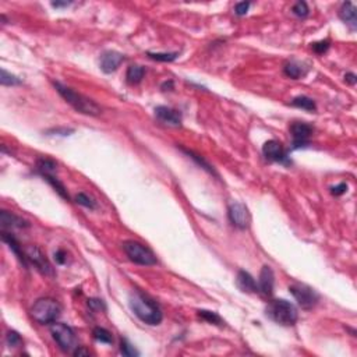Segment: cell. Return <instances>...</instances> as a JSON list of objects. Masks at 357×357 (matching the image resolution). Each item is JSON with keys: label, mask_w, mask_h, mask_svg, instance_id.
<instances>
[{"label": "cell", "mask_w": 357, "mask_h": 357, "mask_svg": "<svg viewBox=\"0 0 357 357\" xmlns=\"http://www.w3.org/2000/svg\"><path fill=\"white\" fill-rule=\"evenodd\" d=\"M0 82L1 85H6V87H11V85H20L22 81L21 78L16 77L10 73H7L4 68H1V73H0Z\"/></svg>", "instance_id": "d4e9b609"}, {"label": "cell", "mask_w": 357, "mask_h": 357, "mask_svg": "<svg viewBox=\"0 0 357 357\" xmlns=\"http://www.w3.org/2000/svg\"><path fill=\"white\" fill-rule=\"evenodd\" d=\"M123 250L126 253V256L129 257L130 261H133L134 264L138 265H155L158 262L155 254L152 253V250H149L146 245L141 244L140 242L135 240H126L123 243Z\"/></svg>", "instance_id": "5b68a950"}, {"label": "cell", "mask_w": 357, "mask_h": 357, "mask_svg": "<svg viewBox=\"0 0 357 357\" xmlns=\"http://www.w3.org/2000/svg\"><path fill=\"white\" fill-rule=\"evenodd\" d=\"M198 315L204 321L210 324H215V325H222L223 320L216 314L215 311H210V310H200L198 311Z\"/></svg>", "instance_id": "484cf974"}, {"label": "cell", "mask_w": 357, "mask_h": 357, "mask_svg": "<svg viewBox=\"0 0 357 357\" xmlns=\"http://www.w3.org/2000/svg\"><path fill=\"white\" fill-rule=\"evenodd\" d=\"M6 343L9 347H18L22 343V339L16 331H10L6 335Z\"/></svg>", "instance_id": "1f68e13d"}, {"label": "cell", "mask_w": 357, "mask_h": 357, "mask_svg": "<svg viewBox=\"0 0 357 357\" xmlns=\"http://www.w3.org/2000/svg\"><path fill=\"white\" fill-rule=\"evenodd\" d=\"M267 315L274 321V323L283 325V326H290L294 325L299 312L293 303L285 300V299H276V300L269 301L267 306Z\"/></svg>", "instance_id": "3957f363"}, {"label": "cell", "mask_w": 357, "mask_h": 357, "mask_svg": "<svg viewBox=\"0 0 357 357\" xmlns=\"http://www.w3.org/2000/svg\"><path fill=\"white\" fill-rule=\"evenodd\" d=\"M329 45H331V42H329L328 39H325V41H320V42H314V44L311 45V48L315 53L323 55V53H325V52L329 49Z\"/></svg>", "instance_id": "d6a6232c"}, {"label": "cell", "mask_w": 357, "mask_h": 357, "mask_svg": "<svg viewBox=\"0 0 357 357\" xmlns=\"http://www.w3.org/2000/svg\"><path fill=\"white\" fill-rule=\"evenodd\" d=\"M49 133L60 134V130L57 129V130H52V131H49ZM68 133H73V130H63V134H65V135H68Z\"/></svg>", "instance_id": "b9f144b4"}, {"label": "cell", "mask_w": 357, "mask_h": 357, "mask_svg": "<svg viewBox=\"0 0 357 357\" xmlns=\"http://www.w3.org/2000/svg\"><path fill=\"white\" fill-rule=\"evenodd\" d=\"M120 353L126 357L140 356V353L134 349V346L131 343H129L127 339H122V342H120Z\"/></svg>", "instance_id": "4dcf8cb0"}, {"label": "cell", "mask_w": 357, "mask_h": 357, "mask_svg": "<svg viewBox=\"0 0 357 357\" xmlns=\"http://www.w3.org/2000/svg\"><path fill=\"white\" fill-rule=\"evenodd\" d=\"M50 334L56 341V343L59 347L66 352V353H73L74 349L77 347V338L73 331V328H70L68 325L62 323H53L50 326Z\"/></svg>", "instance_id": "8992f818"}, {"label": "cell", "mask_w": 357, "mask_h": 357, "mask_svg": "<svg viewBox=\"0 0 357 357\" xmlns=\"http://www.w3.org/2000/svg\"><path fill=\"white\" fill-rule=\"evenodd\" d=\"M25 254H27V260L31 264H33V267L36 268L39 272H42L45 275H52V267H50V264L48 262V260L45 258L42 251L38 247H35V245L28 247Z\"/></svg>", "instance_id": "8fae6325"}, {"label": "cell", "mask_w": 357, "mask_h": 357, "mask_svg": "<svg viewBox=\"0 0 357 357\" xmlns=\"http://www.w3.org/2000/svg\"><path fill=\"white\" fill-rule=\"evenodd\" d=\"M76 202L81 207H85V208H89V210H95L97 208V202L94 201V198H91L88 194L85 193H78L76 195Z\"/></svg>", "instance_id": "4316f807"}, {"label": "cell", "mask_w": 357, "mask_h": 357, "mask_svg": "<svg viewBox=\"0 0 357 357\" xmlns=\"http://www.w3.org/2000/svg\"><path fill=\"white\" fill-rule=\"evenodd\" d=\"M227 215H229V219H230L232 225L236 226V227L247 229L250 226L251 216H250L248 208L245 207L243 202H232L229 205Z\"/></svg>", "instance_id": "9c48e42d"}, {"label": "cell", "mask_w": 357, "mask_h": 357, "mask_svg": "<svg viewBox=\"0 0 357 357\" xmlns=\"http://www.w3.org/2000/svg\"><path fill=\"white\" fill-rule=\"evenodd\" d=\"M36 169H38V172H39L41 176H45V175H55L56 170H57V163H56L53 159L41 158L36 162Z\"/></svg>", "instance_id": "d6986e66"}, {"label": "cell", "mask_w": 357, "mask_h": 357, "mask_svg": "<svg viewBox=\"0 0 357 357\" xmlns=\"http://www.w3.org/2000/svg\"><path fill=\"white\" fill-rule=\"evenodd\" d=\"M292 11H293V14L294 16H297V17H300V18H304V17H307L308 14H310V9H308V4L306 3V1H297L293 7H292Z\"/></svg>", "instance_id": "f546056e"}, {"label": "cell", "mask_w": 357, "mask_h": 357, "mask_svg": "<svg viewBox=\"0 0 357 357\" xmlns=\"http://www.w3.org/2000/svg\"><path fill=\"white\" fill-rule=\"evenodd\" d=\"M274 286H275V275L274 271L269 265H264L261 268L260 272V279H258V290L265 294L268 297H271L274 294Z\"/></svg>", "instance_id": "5bb4252c"}, {"label": "cell", "mask_w": 357, "mask_h": 357, "mask_svg": "<svg viewBox=\"0 0 357 357\" xmlns=\"http://www.w3.org/2000/svg\"><path fill=\"white\" fill-rule=\"evenodd\" d=\"M1 240L6 243V244L9 245V248H10L11 251L17 256V258L20 260V262H21L24 267L27 268L28 267V260H27V254H25V251H22V247L20 245V243L17 242V239L13 236L11 233H7V232H1Z\"/></svg>", "instance_id": "2e32d148"}, {"label": "cell", "mask_w": 357, "mask_h": 357, "mask_svg": "<svg viewBox=\"0 0 357 357\" xmlns=\"http://www.w3.org/2000/svg\"><path fill=\"white\" fill-rule=\"evenodd\" d=\"M283 71H285V74H286L288 77L293 78V80H299V78H301L304 74H306L304 67L301 66L300 63L294 62V60L288 62V63L285 65V67H283Z\"/></svg>", "instance_id": "ffe728a7"}, {"label": "cell", "mask_w": 357, "mask_h": 357, "mask_svg": "<svg viewBox=\"0 0 357 357\" xmlns=\"http://www.w3.org/2000/svg\"><path fill=\"white\" fill-rule=\"evenodd\" d=\"M292 105H293V106H296V108H299V109H303V111H307V112H315V109H317L315 102H314L311 98L304 97V95L293 98V99H292Z\"/></svg>", "instance_id": "7402d4cb"}, {"label": "cell", "mask_w": 357, "mask_h": 357, "mask_svg": "<svg viewBox=\"0 0 357 357\" xmlns=\"http://www.w3.org/2000/svg\"><path fill=\"white\" fill-rule=\"evenodd\" d=\"M155 116L159 122L167 124V126H172V127L181 126V120H183L181 113L176 109H173V108H169V106H156Z\"/></svg>", "instance_id": "7c38bea8"}, {"label": "cell", "mask_w": 357, "mask_h": 357, "mask_svg": "<svg viewBox=\"0 0 357 357\" xmlns=\"http://www.w3.org/2000/svg\"><path fill=\"white\" fill-rule=\"evenodd\" d=\"M289 290L303 310H311L312 307L317 306V303L320 300V294L307 285L294 283L290 286Z\"/></svg>", "instance_id": "52a82bcc"}, {"label": "cell", "mask_w": 357, "mask_h": 357, "mask_svg": "<svg viewBox=\"0 0 357 357\" xmlns=\"http://www.w3.org/2000/svg\"><path fill=\"white\" fill-rule=\"evenodd\" d=\"M123 60H124V56L122 53H119L116 50H108L100 56V70L106 74H111L119 68V66L123 63Z\"/></svg>", "instance_id": "4fadbf2b"}, {"label": "cell", "mask_w": 357, "mask_h": 357, "mask_svg": "<svg viewBox=\"0 0 357 357\" xmlns=\"http://www.w3.org/2000/svg\"><path fill=\"white\" fill-rule=\"evenodd\" d=\"M339 18L352 30L357 28V9L352 1H345L339 9Z\"/></svg>", "instance_id": "e0dca14e"}, {"label": "cell", "mask_w": 357, "mask_h": 357, "mask_svg": "<svg viewBox=\"0 0 357 357\" xmlns=\"http://www.w3.org/2000/svg\"><path fill=\"white\" fill-rule=\"evenodd\" d=\"M67 257H66V253L63 251V250H57L55 253V261L57 264H60V265H63L65 262H66Z\"/></svg>", "instance_id": "8d00e7d4"}, {"label": "cell", "mask_w": 357, "mask_h": 357, "mask_svg": "<svg viewBox=\"0 0 357 357\" xmlns=\"http://www.w3.org/2000/svg\"><path fill=\"white\" fill-rule=\"evenodd\" d=\"M345 81L346 82H349L350 85H355L357 82V78H356V74H353V73H347L345 76Z\"/></svg>", "instance_id": "f35d334b"}, {"label": "cell", "mask_w": 357, "mask_h": 357, "mask_svg": "<svg viewBox=\"0 0 357 357\" xmlns=\"http://www.w3.org/2000/svg\"><path fill=\"white\" fill-rule=\"evenodd\" d=\"M314 129L308 123L296 122L290 126V134L293 138V146L292 149H299L310 145V138H311Z\"/></svg>", "instance_id": "ba28073f"}, {"label": "cell", "mask_w": 357, "mask_h": 357, "mask_svg": "<svg viewBox=\"0 0 357 357\" xmlns=\"http://www.w3.org/2000/svg\"><path fill=\"white\" fill-rule=\"evenodd\" d=\"M0 223L3 229H24L30 226V223L22 219L21 216H17L16 213L4 210L0 212Z\"/></svg>", "instance_id": "9a60e30c"}, {"label": "cell", "mask_w": 357, "mask_h": 357, "mask_svg": "<svg viewBox=\"0 0 357 357\" xmlns=\"http://www.w3.org/2000/svg\"><path fill=\"white\" fill-rule=\"evenodd\" d=\"M62 312V307L60 304L53 299L45 297V299H39L33 303L32 308H31V317L33 321L42 325H49V324L56 323V320L60 317Z\"/></svg>", "instance_id": "277c9868"}, {"label": "cell", "mask_w": 357, "mask_h": 357, "mask_svg": "<svg viewBox=\"0 0 357 357\" xmlns=\"http://www.w3.org/2000/svg\"><path fill=\"white\" fill-rule=\"evenodd\" d=\"M88 307L94 311H106V304L100 299H89Z\"/></svg>", "instance_id": "836d02e7"}, {"label": "cell", "mask_w": 357, "mask_h": 357, "mask_svg": "<svg viewBox=\"0 0 357 357\" xmlns=\"http://www.w3.org/2000/svg\"><path fill=\"white\" fill-rule=\"evenodd\" d=\"M166 88H173V82H172V81L162 84V89H163V91H166Z\"/></svg>", "instance_id": "60d3db41"}, {"label": "cell", "mask_w": 357, "mask_h": 357, "mask_svg": "<svg viewBox=\"0 0 357 357\" xmlns=\"http://www.w3.org/2000/svg\"><path fill=\"white\" fill-rule=\"evenodd\" d=\"M130 308L131 311L148 325H159L162 323L163 314L155 301L151 300L140 292H134L130 296Z\"/></svg>", "instance_id": "6da1fadb"}, {"label": "cell", "mask_w": 357, "mask_h": 357, "mask_svg": "<svg viewBox=\"0 0 357 357\" xmlns=\"http://www.w3.org/2000/svg\"><path fill=\"white\" fill-rule=\"evenodd\" d=\"M145 74V68L143 66H138V65H133L127 68V73H126V78H127V82L129 84H138L143 81Z\"/></svg>", "instance_id": "44dd1931"}, {"label": "cell", "mask_w": 357, "mask_h": 357, "mask_svg": "<svg viewBox=\"0 0 357 357\" xmlns=\"http://www.w3.org/2000/svg\"><path fill=\"white\" fill-rule=\"evenodd\" d=\"M94 338L97 339V341H99L100 343H108V345H111L113 343V336L112 334L108 331V329H105V328H100V326H97L95 329H94Z\"/></svg>", "instance_id": "cb8c5ba5"}, {"label": "cell", "mask_w": 357, "mask_h": 357, "mask_svg": "<svg viewBox=\"0 0 357 357\" xmlns=\"http://www.w3.org/2000/svg\"><path fill=\"white\" fill-rule=\"evenodd\" d=\"M236 283H237V288L242 292H245V293H258L260 292L256 279L245 271H239L237 272Z\"/></svg>", "instance_id": "ac0fdd59"}, {"label": "cell", "mask_w": 357, "mask_h": 357, "mask_svg": "<svg viewBox=\"0 0 357 357\" xmlns=\"http://www.w3.org/2000/svg\"><path fill=\"white\" fill-rule=\"evenodd\" d=\"M71 3L70 1H53L52 3V6L56 7V9H60V7H67V6H70Z\"/></svg>", "instance_id": "ab89813d"}, {"label": "cell", "mask_w": 357, "mask_h": 357, "mask_svg": "<svg viewBox=\"0 0 357 357\" xmlns=\"http://www.w3.org/2000/svg\"><path fill=\"white\" fill-rule=\"evenodd\" d=\"M146 55L149 56L152 60H156V62H173L178 57V52H169V53H154V52H148Z\"/></svg>", "instance_id": "83f0119b"}, {"label": "cell", "mask_w": 357, "mask_h": 357, "mask_svg": "<svg viewBox=\"0 0 357 357\" xmlns=\"http://www.w3.org/2000/svg\"><path fill=\"white\" fill-rule=\"evenodd\" d=\"M42 178L48 181V183H50V186L55 189V191H57V194L62 197V198H65V200H70V197H68V194H67V190L66 187L63 186V183L59 180L57 178H55V175H45Z\"/></svg>", "instance_id": "603a6c76"}, {"label": "cell", "mask_w": 357, "mask_h": 357, "mask_svg": "<svg viewBox=\"0 0 357 357\" xmlns=\"http://www.w3.org/2000/svg\"><path fill=\"white\" fill-rule=\"evenodd\" d=\"M181 151H183L184 154H187V155H189L191 159H194V161H195V162H197V163H198L201 167H204V169H205L207 172H210V173H212V175L218 176V175H216V172L213 170V167H212L211 165L208 163V162H205V161H204V159H202L200 155H195L194 152H191V151H187V149H181Z\"/></svg>", "instance_id": "f1b7e54d"}, {"label": "cell", "mask_w": 357, "mask_h": 357, "mask_svg": "<svg viewBox=\"0 0 357 357\" xmlns=\"http://www.w3.org/2000/svg\"><path fill=\"white\" fill-rule=\"evenodd\" d=\"M55 88L60 94V97L80 113L88 114V116L100 114L102 109H100L99 105L87 97H84L82 94H78L77 91H74L67 85H63L62 82H55Z\"/></svg>", "instance_id": "7a4b0ae2"}, {"label": "cell", "mask_w": 357, "mask_h": 357, "mask_svg": "<svg viewBox=\"0 0 357 357\" xmlns=\"http://www.w3.org/2000/svg\"><path fill=\"white\" fill-rule=\"evenodd\" d=\"M73 355H74V356L80 357V356H89L91 353H89L88 349H85V347H78V346H77V347L74 349Z\"/></svg>", "instance_id": "74e56055"}, {"label": "cell", "mask_w": 357, "mask_h": 357, "mask_svg": "<svg viewBox=\"0 0 357 357\" xmlns=\"http://www.w3.org/2000/svg\"><path fill=\"white\" fill-rule=\"evenodd\" d=\"M262 154H264V156L267 158L268 161L279 162V163H289V158H288L286 149L283 148L282 143H279L276 140L267 141L262 146Z\"/></svg>", "instance_id": "30bf717a"}, {"label": "cell", "mask_w": 357, "mask_h": 357, "mask_svg": "<svg viewBox=\"0 0 357 357\" xmlns=\"http://www.w3.org/2000/svg\"><path fill=\"white\" fill-rule=\"evenodd\" d=\"M346 191H347V184L346 183H341V184H338V186H335V187L331 189V193L334 195H342V194H345Z\"/></svg>", "instance_id": "d590c367"}, {"label": "cell", "mask_w": 357, "mask_h": 357, "mask_svg": "<svg viewBox=\"0 0 357 357\" xmlns=\"http://www.w3.org/2000/svg\"><path fill=\"white\" fill-rule=\"evenodd\" d=\"M250 9V3L248 1H240L234 6V13L237 16H244L247 14V11Z\"/></svg>", "instance_id": "e575fe53"}]
</instances>
